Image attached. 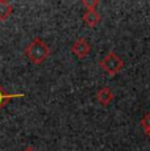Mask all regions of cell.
Masks as SVG:
<instances>
[{
	"instance_id": "6da1fadb",
	"label": "cell",
	"mask_w": 150,
	"mask_h": 151,
	"mask_svg": "<svg viewBox=\"0 0 150 151\" xmlns=\"http://www.w3.org/2000/svg\"><path fill=\"white\" fill-rule=\"evenodd\" d=\"M24 54L34 65H41L46 58L50 55V47L42 38L36 37L29 45L25 47Z\"/></svg>"
},
{
	"instance_id": "7a4b0ae2",
	"label": "cell",
	"mask_w": 150,
	"mask_h": 151,
	"mask_svg": "<svg viewBox=\"0 0 150 151\" xmlns=\"http://www.w3.org/2000/svg\"><path fill=\"white\" fill-rule=\"evenodd\" d=\"M99 66L102 67L109 76H115L116 74H119L121 70L124 68V60L117 55L116 53H108L99 62Z\"/></svg>"
},
{
	"instance_id": "3957f363",
	"label": "cell",
	"mask_w": 150,
	"mask_h": 151,
	"mask_svg": "<svg viewBox=\"0 0 150 151\" xmlns=\"http://www.w3.org/2000/svg\"><path fill=\"white\" fill-rule=\"evenodd\" d=\"M90 50H91V45L88 43L87 40L83 38V37L78 38L76 41L73 43V46H71V53L76 58H79V59H83V58L87 57Z\"/></svg>"
},
{
	"instance_id": "277c9868",
	"label": "cell",
	"mask_w": 150,
	"mask_h": 151,
	"mask_svg": "<svg viewBox=\"0 0 150 151\" xmlns=\"http://www.w3.org/2000/svg\"><path fill=\"white\" fill-rule=\"evenodd\" d=\"M96 100L103 106H107L113 101V92L108 88V87H103L96 92Z\"/></svg>"
},
{
	"instance_id": "5b68a950",
	"label": "cell",
	"mask_w": 150,
	"mask_h": 151,
	"mask_svg": "<svg viewBox=\"0 0 150 151\" xmlns=\"http://www.w3.org/2000/svg\"><path fill=\"white\" fill-rule=\"evenodd\" d=\"M83 21L86 22V25H88L90 28H94L99 24L100 16L96 11H86L83 14Z\"/></svg>"
},
{
	"instance_id": "8992f818",
	"label": "cell",
	"mask_w": 150,
	"mask_h": 151,
	"mask_svg": "<svg viewBox=\"0 0 150 151\" xmlns=\"http://www.w3.org/2000/svg\"><path fill=\"white\" fill-rule=\"evenodd\" d=\"M19 97H25L24 93H8L3 89L1 84H0V110L4 108V105L12 99H19Z\"/></svg>"
},
{
	"instance_id": "52a82bcc",
	"label": "cell",
	"mask_w": 150,
	"mask_h": 151,
	"mask_svg": "<svg viewBox=\"0 0 150 151\" xmlns=\"http://www.w3.org/2000/svg\"><path fill=\"white\" fill-rule=\"evenodd\" d=\"M13 7L7 0H0V21H5L12 14Z\"/></svg>"
},
{
	"instance_id": "ba28073f",
	"label": "cell",
	"mask_w": 150,
	"mask_h": 151,
	"mask_svg": "<svg viewBox=\"0 0 150 151\" xmlns=\"http://www.w3.org/2000/svg\"><path fill=\"white\" fill-rule=\"evenodd\" d=\"M82 4L87 8L86 11H96V7L99 5V0H83Z\"/></svg>"
},
{
	"instance_id": "9c48e42d",
	"label": "cell",
	"mask_w": 150,
	"mask_h": 151,
	"mask_svg": "<svg viewBox=\"0 0 150 151\" xmlns=\"http://www.w3.org/2000/svg\"><path fill=\"white\" fill-rule=\"evenodd\" d=\"M141 125H142L145 133L150 130V113H146V114L142 117V120H141Z\"/></svg>"
},
{
	"instance_id": "30bf717a",
	"label": "cell",
	"mask_w": 150,
	"mask_h": 151,
	"mask_svg": "<svg viewBox=\"0 0 150 151\" xmlns=\"http://www.w3.org/2000/svg\"><path fill=\"white\" fill-rule=\"evenodd\" d=\"M24 151H37V150H36V149H33V147H30V146H29V147H27V149H25Z\"/></svg>"
},
{
	"instance_id": "8fae6325",
	"label": "cell",
	"mask_w": 150,
	"mask_h": 151,
	"mask_svg": "<svg viewBox=\"0 0 150 151\" xmlns=\"http://www.w3.org/2000/svg\"><path fill=\"white\" fill-rule=\"evenodd\" d=\"M146 134H148V137L150 138V130H149V132H146Z\"/></svg>"
}]
</instances>
